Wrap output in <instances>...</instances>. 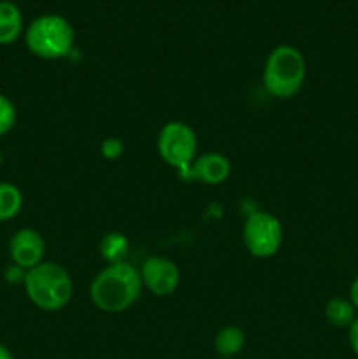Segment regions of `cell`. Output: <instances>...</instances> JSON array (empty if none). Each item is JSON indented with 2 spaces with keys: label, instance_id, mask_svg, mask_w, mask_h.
<instances>
[{
  "label": "cell",
  "instance_id": "obj_1",
  "mask_svg": "<svg viewBox=\"0 0 358 359\" xmlns=\"http://www.w3.org/2000/svg\"><path fill=\"white\" fill-rule=\"evenodd\" d=\"M90 300L98 311L118 314L128 311L142 294V280L137 266L128 262L111 263L90 283Z\"/></svg>",
  "mask_w": 358,
  "mask_h": 359
},
{
  "label": "cell",
  "instance_id": "obj_2",
  "mask_svg": "<svg viewBox=\"0 0 358 359\" xmlns=\"http://www.w3.org/2000/svg\"><path fill=\"white\" fill-rule=\"evenodd\" d=\"M23 286L28 300L46 312L62 311L74 294L72 277L55 262H42L27 270Z\"/></svg>",
  "mask_w": 358,
  "mask_h": 359
},
{
  "label": "cell",
  "instance_id": "obj_3",
  "mask_svg": "<svg viewBox=\"0 0 358 359\" xmlns=\"http://www.w3.org/2000/svg\"><path fill=\"white\" fill-rule=\"evenodd\" d=\"M307 77V63L295 46L281 44L269 53L263 65L262 83L267 93L274 98L295 97L304 88Z\"/></svg>",
  "mask_w": 358,
  "mask_h": 359
},
{
  "label": "cell",
  "instance_id": "obj_4",
  "mask_svg": "<svg viewBox=\"0 0 358 359\" xmlns=\"http://www.w3.org/2000/svg\"><path fill=\"white\" fill-rule=\"evenodd\" d=\"M76 34L62 14H41L25 30V44L28 51L42 60L65 58L74 48Z\"/></svg>",
  "mask_w": 358,
  "mask_h": 359
},
{
  "label": "cell",
  "instance_id": "obj_5",
  "mask_svg": "<svg viewBox=\"0 0 358 359\" xmlns=\"http://www.w3.org/2000/svg\"><path fill=\"white\" fill-rule=\"evenodd\" d=\"M157 151L161 161L168 167L178 172L185 170L195 160L199 151L195 130L185 121H167L158 133Z\"/></svg>",
  "mask_w": 358,
  "mask_h": 359
},
{
  "label": "cell",
  "instance_id": "obj_6",
  "mask_svg": "<svg viewBox=\"0 0 358 359\" xmlns=\"http://www.w3.org/2000/svg\"><path fill=\"white\" fill-rule=\"evenodd\" d=\"M242 242L246 251L255 258H272L283 244V224L274 214L256 210L242 224Z\"/></svg>",
  "mask_w": 358,
  "mask_h": 359
},
{
  "label": "cell",
  "instance_id": "obj_7",
  "mask_svg": "<svg viewBox=\"0 0 358 359\" xmlns=\"http://www.w3.org/2000/svg\"><path fill=\"white\" fill-rule=\"evenodd\" d=\"M142 287L154 294V297H168L174 293L181 283L179 266L165 256H150L144 259L139 269Z\"/></svg>",
  "mask_w": 358,
  "mask_h": 359
},
{
  "label": "cell",
  "instance_id": "obj_8",
  "mask_svg": "<svg viewBox=\"0 0 358 359\" xmlns=\"http://www.w3.org/2000/svg\"><path fill=\"white\" fill-rule=\"evenodd\" d=\"M230 160L225 154L209 151V153L197 154V158L190 163V167L178 172V174L186 182L195 181L206 186H216L227 181L230 177Z\"/></svg>",
  "mask_w": 358,
  "mask_h": 359
},
{
  "label": "cell",
  "instance_id": "obj_9",
  "mask_svg": "<svg viewBox=\"0 0 358 359\" xmlns=\"http://www.w3.org/2000/svg\"><path fill=\"white\" fill-rule=\"evenodd\" d=\"M44 237L34 228H21L14 231L9 241L11 262L23 270H30L44 262Z\"/></svg>",
  "mask_w": 358,
  "mask_h": 359
},
{
  "label": "cell",
  "instance_id": "obj_10",
  "mask_svg": "<svg viewBox=\"0 0 358 359\" xmlns=\"http://www.w3.org/2000/svg\"><path fill=\"white\" fill-rule=\"evenodd\" d=\"M23 34V14L16 4L0 0V46L13 44Z\"/></svg>",
  "mask_w": 358,
  "mask_h": 359
},
{
  "label": "cell",
  "instance_id": "obj_11",
  "mask_svg": "<svg viewBox=\"0 0 358 359\" xmlns=\"http://www.w3.org/2000/svg\"><path fill=\"white\" fill-rule=\"evenodd\" d=\"M246 346V333L239 326L228 325L218 330L214 337V351L220 358H235Z\"/></svg>",
  "mask_w": 358,
  "mask_h": 359
},
{
  "label": "cell",
  "instance_id": "obj_12",
  "mask_svg": "<svg viewBox=\"0 0 358 359\" xmlns=\"http://www.w3.org/2000/svg\"><path fill=\"white\" fill-rule=\"evenodd\" d=\"M325 318L336 328H350L357 318V309L350 298L333 297L325 304Z\"/></svg>",
  "mask_w": 358,
  "mask_h": 359
},
{
  "label": "cell",
  "instance_id": "obj_13",
  "mask_svg": "<svg viewBox=\"0 0 358 359\" xmlns=\"http://www.w3.org/2000/svg\"><path fill=\"white\" fill-rule=\"evenodd\" d=\"M130 242L125 233L119 231H109L102 237L100 241V256L107 265L111 263L126 262V255H128Z\"/></svg>",
  "mask_w": 358,
  "mask_h": 359
},
{
  "label": "cell",
  "instance_id": "obj_14",
  "mask_svg": "<svg viewBox=\"0 0 358 359\" xmlns=\"http://www.w3.org/2000/svg\"><path fill=\"white\" fill-rule=\"evenodd\" d=\"M23 209V193L16 184L0 181V223L11 221Z\"/></svg>",
  "mask_w": 358,
  "mask_h": 359
},
{
  "label": "cell",
  "instance_id": "obj_15",
  "mask_svg": "<svg viewBox=\"0 0 358 359\" xmlns=\"http://www.w3.org/2000/svg\"><path fill=\"white\" fill-rule=\"evenodd\" d=\"M18 119L16 107H14L13 100L9 97H6L4 93H0V137L9 133L14 128Z\"/></svg>",
  "mask_w": 358,
  "mask_h": 359
},
{
  "label": "cell",
  "instance_id": "obj_16",
  "mask_svg": "<svg viewBox=\"0 0 358 359\" xmlns=\"http://www.w3.org/2000/svg\"><path fill=\"white\" fill-rule=\"evenodd\" d=\"M125 151V144L121 142V139L118 137H109V139H104L100 146V153L105 160H118L119 156Z\"/></svg>",
  "mask_w": 358,
  "mask_h": 359
},
{
  "label": "cell",
  "instance_id": "obj_17",
  "mask_svg": "<svg viewBox=\"0 0 358 359\" xmlns=\"http://www.w3.org/2000/svg\"><path fill=\"white\" fill-rule=\"evenodd\" d=\"M347 342H350V347L354 353V356L358 358V316L351 323L350 328H347Z\"/></svg>",
  "mask_w": 358,
  "mask_h": 359
},
{
  "label": "cell",
  "instance_id": "obj_18",
  "mask_svg": "<svg viewBox=\"0 0 358 359\" xmlns=\"http://www.w3.org/2000/svg\"><path fill=\"white\" fill-rule=\"evenodd\" d=\"M350 302L354 305V309L358 311V276L354 277L353 283L350 286Z\"/></svg>",
  "mask_w": 358,
  "mask_h": 359
},
{
  "label": "cell",
  "instance_id": "obj_19",
  "mask_svg": "<svg viewBox=\"0 0 358 359\" xmlns=\"http://www.w3.org/2000/svg\"><path fill=\"white\" fill-rule=\"evenodd\" d=\"M0 359H14L13 353H11L4 344H0Z\"/></svg>",
  "mask_w": 358,
  "mask_h": 359
},
{
  "label": "cell",
  "instance_id": "obj_20",
  "mask_svg": "<svg viewBox=\"0 0 358 359\" xmlns=\"http://www.w3.org/2000/svg\"><path fill=\"white\" fill-rule=\"evenodd\" d=\"M2 160H4V156H2V149H0V167H2Z\"/></svg>",
  "mask_w": 358,
  "mask_h": 359
},
{
  "label": "cell",
  "instance_id": "obj_21",
  "mask_svg": "<svg viewBox=\"0 0 358 359\" xmlns=\"http://www.w3.org/2000/svg\"><path fill=\"white\" fill-rule=\"evenodd\" d=\"M218 359H235V358H218Z\"/></svg>",
  "mask_w": 358,
  "mask_h": 359
}]
</instances>
